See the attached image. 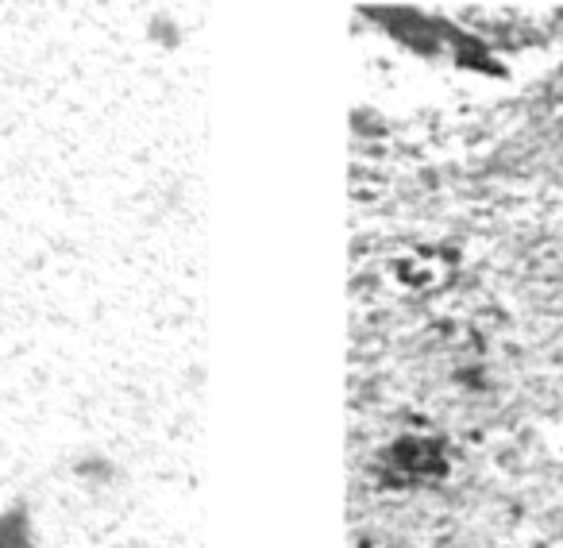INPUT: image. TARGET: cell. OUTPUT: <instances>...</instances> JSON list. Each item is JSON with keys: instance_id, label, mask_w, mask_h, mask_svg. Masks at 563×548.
I'll return each instance as SVG.
<instances>
[{"instance_id": "obj_1", "label": "cell", "mask_w": 563, "mask_h": 548, "mask_svg": "<svg viewBox=\"0 0 563 548\" xmlns=\"http://www.w3.org/2000/svg\"><path fill=\"white\" fill-rule=\"evenodd\" d=\"M0 548H40L32 509H27L24 502L0 509Z\"/></svg>"}, {"instance_id": "obj_2", "label": "cell", "mask_w": 563, "mask_h": 548, "mask_svg": "<svg viewBox=\"0 0 563 548\" xmlns=\"http://www.w3.org/2000/svg\"><path fill=\"white\" fill-rule=\"evenodd\" d=\"M109 548H140V545H109Z\"/></svg>"}]
</instances>
